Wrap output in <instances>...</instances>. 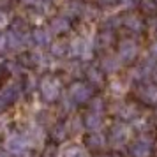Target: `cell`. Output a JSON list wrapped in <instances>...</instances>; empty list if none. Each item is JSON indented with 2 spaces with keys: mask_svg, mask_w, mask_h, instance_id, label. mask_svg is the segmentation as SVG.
I'll return each instance as SVG.
<instances>
[{
  "mask_svg": "<svg viewBox=\"0 0 157 157\" xmlns=\"http://www.w3.org/2000/svg\"><path fill=\"white\" fill-rule=\"evenodd\" d=\"M39 92L44 102H55L62 94V81L55 76H46L39 81Z\"/></svg>",
  "mask_w": 157,
  "mask_h": 157,
  "instance_id": "6da1fadb",
  "label": "cell"
},
{
  "mask_svg": "<svg viewBox=\"0 0 157 157\" xmlns=\"http://www.w3.org/2000/svg\"><path fill=\"white\" fill-rule=\"evenodd\" d=\"M69 97L76 104H85L94 97V88L88 81H74L69 86Z\"/></svg>",
  "mask_w": 157,
  "mask_h": 157,
  "instance_id": "7a4b0ae2",
  "label": "cell"
},
{
  "mask_svg": "<svg viewBox=\"0 0 157 157\" xmlns=\"http://www.w3.org/2000/svg\"><path fill=\"white\" fill-rule=\"evenodd\" d=\"M129 154L131 157H150L152 152H154V143H152V138H148L147 134L138 136L136 140L129 143Z\"/></svg>",
  "mask_w": 157,
  "mask_h": 157,
  "instance_id": "3957f363",
  "label": "cell"
},
{
  "mask_svg": "<svg viewBox=\"0 0 157 157\" xmlns=\"http://www.w3.org/2000/svg\"><path fill=\"white\" fill-rule=\"evenodd\" d=\"M117 57L120 58V62H132L136 60L138 57V44H136L134 39H131V37H124L118 41L117 44Z\"/></svg>",
  "mask_w": 157,
  "mask_h": 157,
  "instance_id": "277c9868",
  "label": "cell"
},
{
  "mask_svg": "<svg viewBox=\"0 0 157 157\" xmlns=\"http://www.w3.org/2000/svg\"><path fill=\"white\" fill-rule=\"evenodd\" d=\"M138 99L148 104V106L157 108V85L150 81H143L138 86Z\"/></svg>",
  "mask_w": 157,
  "mask_h": 157,
  "instance_id": "5b68a950",
  "label": "cell"
},
{
  "mask_svg": "<svg viewBox=\"0 0 157 157\" xmlns=\"http://www.w3.org/2000/svg\"><path fill=\"white\" fill-rule=\"evenodd\" d=\"M115 44V30L101 29L94 39V48L99 51H108Z\"/></svg>",
  "mask_w": 157,
  "mask_h": 157,
  "instance_id": "8992f818",
  "label": "cell"
},
{
  "mask_svg": "<svg viewBox=\"0 0 157 157\" xmlns=\"http://www.w3.org/2000/svg\"><path fill=\"white\" fill-rule=\"evenodd\" d=\"M120 20H122V27L127 29L131 34H141L143 29H145V21L138 14L125 13V14H120Z\"/></svg>",
  "mask_w": 157,
  "mask_h": 157,
  "instance_id": "52a82bcc",
  "label": "cell"
},
{
  "mask_svg": "<svg viewBox=\"0 0 157 157\" xmlns=\"http://www.w3.org/2000/svg\"><path fill=\"white\" fill-rule=\"evenodd\" d=\"M92 48L94 46H90L88 41L83 39V37H76V39H72V43H69V53H72L74 57H78V58L90 57Z\"/></svg>",
  "mask_w": 157,
  "mask_h": 157,
  "instance_id": "ba28073f",
  "label": "cell"
},
{
  "mask_svg": "<svg viewBox=\"0 0 157 157\" xmlns=\"http://www.w3.org/2000/svg\"><path fill=\"white\" fill-rule=\"evenodd\" d=\"M108 138L99 131H90L85 138V145L88 150H94V152H101V150L106 147Z\"/></svg>",
  "mask_w": 157,
  "mask_h": 157,
  "instance_id": "9c48e42d",
  "label": "cell"
},
{
  "mask_svg": "<svg viewBox=\"0 0 157 157\" xmlns=\"http://www.w3.org/2000/svg\"><path fill=\"white\" fill-rule=\"evenodd\" d=\"M69 30H71V20H69V16L57 14L50 20V32H53V34L62 36V34L69 32Z\"/></svg>",
  "mask_w": 157,
  "mask_h": 157,
  "instance_id": "30bf717a",
  "label": "cell"
},
{
  "mask_svg": "<svg viewBox=\"0 0 157 157\" xmlns=\"http://www.w3.org/2000/svg\"><path fill=\"white\" fill-rule=\"evenodd\" d=\"M127 138H129V131H127L124 122H118V124L111 125V131H109L108 140L113 143V147L115 145H124V143L127 141Z\"/></svg>",
  "mask_w": 157,
  "mask_h": 157,
  "instance_id": "8fae6325",
  "label": "cell"
},
{
  "mask_svg": "<svg viewBox=\"0 0 157 157\" xmlns=\"http://www.w3.org/2000/svg\"><path fill=\"white\" fill-rule=\"evenodd\" d=\"M25 43H27V34L16 32V30H9L7 36H6V46H7L11 51H20V50H23Z\"/></svg>",
  "mask_w": 157,
  "mask_h": 157,
  "instance_id": "7c38bea8",
  "label": "cell"
},
{
  "mask_svg": "<svg viewBox=\"0 0 157 157\" xmlns=\"http://www.w3.org/2000/svg\"><path fill=\"white\" fill-rule=\"evenodd\" d=\"M120 58L117 57L115 53H106V55H102L101 57V69L104 71V74H113L120 69Z\"/></svg>",
  "mask_w": 157,
  "mask_h": 157,
  "instance_id": "4fadbf2b",
  "label": "cell"
},
{
  "mask_svg": "<svg viewBox=\"0 0 157 157\" xmlns=\"http://www.w3.org/2000/svg\"><path fill=\"white\" fill-rule=\"evenodd\" d=\"M117 115L122 122H132L140 117V111H138V106L134 102H124L118 109H117Z\"/></svg>",
  "mask_w": 157,
  "mask_h": 157,
  "instance_id": "5bb4252c",
  "label": "cell"
},
{
  "mask_svg": "<svg viewBox=\"0 0 157 157\" xmlns=\"http://www.w3.org/2000/svg\"><path fill=\"white\" fill-rule=\"evenodd\" d=\"M85 78L92 86H101L104 83V71L99 65H88L85 69Z\"/></svg>",
  "mask_w": 157,
  "mask_h": 157,
  "instance_id": "9a60e30c",
  "label": "cell"
},
{
  "mask_svg": "<svg viewBox=\"0 0 157 157\" xmlns=\"http://www.w3.org/2000/svg\"><path fill=\"white\" fill-rule=\"evenodd\" d=\"M27 138L21 134H13L9 138L7 141H6V148L9 152H13V154H23L25 150H27Z\"/></svg>",
  "mask_w": 157,
  "mask_h": 157,
  "instance_id": "2e32d148",
  "label": "cell"
},
{
  "mask_svg": "<svg viewBox=\"0 0 157 157\" xmlns=\"http://www.w3.org/2000/svg\"><path fill=\"white\" fill-rule=\"evenodd\" d=\"M83 127L86 131H99L102 127V115L101 113H95V111H90L88 109V113L83 115Z\"/></svg>",
  "mask_w": 157,
  "mask_h": 157,
  "instance_id": "e0dca14e",
  "label": "cell"
},
{
  "mask_svg": "<svg viewBox=\"0 0 157 157\" xmlns=\"http://www.w3.org/2000/svg\"><path fill=\"white\" fill-rule=\"evenodd\" d=\"M32 43L36 44V46H50L51 44V32L50 30L43 29V27H37L34 29L32 32Z\"/></svg>",
  "mask_w": 157,
  "mask_h": 157,
  "instance_id": "ac0fdd59",
  "label": "cell"
},
{
  "mask_svg": "<svg viewBox=\"0 0 157 157\" xmlns=\"http://www.w3.org/2000/svg\"><path fill=\"white\" fill-rule=\"evenodd\" d=\"M20 92H21V86L16 85V83H7V85L2 86V90H0V94L4 95V99L7 101L9 104H13V102H16L20 99Z\"/></svg>",
  "mask_w": 157,
  "mask_h": 157,
  "instance_id": "d6986e66",
  "label": "cell"
},
{
  "mask_svg": "<svg viewBox=\"0 0 157 157\" xmlns=\"http://www.w3.org/2000/svg\"><path fill=\"white\" fill-rule=\"evenodd\" d=\"M50 136L51 140L55 143H62L67 140V136H69V129H67V124L64 122H58V124H53V127L50 131Z\"/></svg>",
  "mask_w": 157,
  "mask_h": 157,
  "instance_id": "ffe728a7",
  "label": "cell"
},
{
  "mask_svg": "<svg viewBox=\"0 0 157 157\" xmlns=\"http://www.w3.org/2000/svg\"><path fill=\"white\" fill-rule=\"evenodd\" d=\"M50 53L55 58H64L65 55H69V43L64 39H58L57 43H53L50 46Z\"/></svg>",
  "mask_w": 157,
  "mask_h": 157,
  "instance_id": "44dd1931",
  "label": "cell"
},
{
  "mask_svg": "<svg viewBox=\"0 0 157 157\" xmlns=\"http://www.w3.org/2000/svg\"><path fill=\"white\" fill-rule=\"evenodd\" d=\"M140 9L143 11V14L147 16H155L157 14V2L155 0H140Z\"/></svg>",
  "mask_w": 157,
  "mask_h": 157,
  "instance_id": "7402d4cb",
  "label": "cell"
},
{
  "mask_svg": "<svg viewBox=\"0 0 157 157\" xmlns=\"http://www.w3.org/2000/svg\"><path fill=\"white\" fill-rule=\"evenodd\" d=\"M37 86H39V81H37L36 76H34V74H27L25 79H23V85H21L23 90L27 94H34L37 90Z\"/></svg>",
  "mask_w": 157,
  "mask_h": 157,
  "instance_id": "603a6c76",
  "label": "cell"
},
{
  "mask_svg": "<svg viewBox=\"0 0 157 157\" xmlns=\"http://www.w3.org/2000/svg\"><path fill=\"white\" fill-rule=\"evenodd\" d=\"M62 157H88L86 150L79 145H72V147H67V148L62 152Z\"/></svg>",
  "mask_w": 157,
  "mask_h": 157,
  "instance_id": "cb8c5ba5",
  "label": "cell"
},
{
  "mask_svg": "<svg viewBox=\"0 0 157 157\" xmlns=\"http://www.w3.org/2000/svg\"><path fill=\"white\" fill-rule=\"evenodd\" d=\"M88 109L102 115L106 111V101L102 99V97H92V99L88 101Z\"/></svg>",
  "mask_w": 157,
  "mask_h": 157,
  "instance_id": "d4e9b609",
  "label": "cell"
},
{
  "mask_svg": "<svg viewBox=\"0 0 157 157\" xmlns=\"http://www.w3.org/2000/svg\"><path fill=\"white\" fill-rule=\"evenodd\" d=\"M118 27H122V20L120 16H109L102 21V27L101 29H108V30H117Z\"/></svg>",
  "mask_w": 157,
  "mask_h": 157,
  "instance_id": "484cf974",
  "label": "cell"
},
{
  "mask_svg": "<svg viewBox=\"0 0 157 157\" xmlns=\"http://www.w3.org/2000/svg\"><path fill=\"white\" fill-rule=\"evenodd\" d=\"M67 129H69V134H78L83 129V120L79 117H72L69 120V124H67Z\"/></svg>",
  "mask_w": 157,
  "mask_h": 157,
  "instance_id": "4316f807",
  "label": "cell"
},
{
  "mask_svg": "<svg viewBox=\"0 0 157 157\" xmlns=\"http://www.w3.org/2000/svg\"><path fill=\"white\" fill-rule=\"evenodd\" d=\"M4 69L9 72V74H18V72L23 69V65L20 60H7L6 64H4Z\"/></svg>",
  "mask_w": 157,
  "mask_h": 157,
  "instance_id": "83f0119b",
  "label": "cell"
},
{
  "mask_svg": "<svg viewBox=\"0 0 157 157\" xmlns=\"http://www.w3.org/2000/svg\"><path fill=\"white\" fill-rule=\"evenodd\" d=\"M11 30L21 32V34H27V32H29V23L25 21L23 18H16L14 21L11 23Z\"/></svg>",
  "mask_w": 157,
  "mask_h": 157,
  "instance_id": "f1b7e54d",
  "label": "cell"
},
{
  "mask_svg": "<svg viewBox=\"0 0 157 157\" xmlns=\"http://www.w3.org/2000/svg\"><path fill=\"white\" fill-rule=\"evenodd\" d=\"M43 157H58V148H57V145H44Z\"/></svg>",
  "mask_w": 157,
  "mask_h": 157,
  "instance_id": "f546056e",
  "label": "cell"
},
{
  "mask_svg": "<svg viewBox=\"0 0 157 157\" xmlns=\"http://www.w3.org/2000/svg\"><path fill=\"white\" fill-rule=\"evenodd\" d=\"M117 4H120V0H99V6L102 9H109V7H115Z\"/></svg>",
  "mask_w": 157,
  "mask_h": 157,
  "instance_id": "4dcf8cb0",
  "label": "cell"
},
{
  "mask_svg": "<svg viewBox=\"0 0 157 157\" xmlns=\"http://www.w3.org/2000/svg\"><path fill=\"white\" fill-rule=\"evenodd\" d=\"M48 117H50L48 111H39V113H37V120H39V124H41V125H46L48 120H50Z\"/></svg>",
  "mask_w": 157,
  "mask_h": 157,
  "instance_id": "1f68e13d",
  "label": "cell"
},
{
  "mask_svg": "<svg viewBox=\"0 0 157 157\" xmlns=\"http://www.w3.org/2000/svg\"><path fill=\"white\" fill-rule=\"evenodd\" d=\"M13 7V0H0V9L2 11H9Z\"/></svg>",
  "mask_w": 157,
  "mask_h": 157,
  "instance_id": "d6a6232c",
  "label": "cell"
},
{
  "mask_svg": "<svg viewBox=\"0 0 157 157\" xmlns=\"http://www.w3.org/2000/svg\"><path fill=\"white\" fill-rule=\"evenodd\" d=\"M9 106H11V104H9L7 101L4 99V95L0 94V113H2V111H6V109H7Z\"/></svg>",
  "mask_w": 157,
  "mask_h": 157,
  "instance_id": "836d02e7",
  "label": "cell"
},
{
  "mask_svg": "<svg viewBox=\"0 0 157 157\" xmlns=\"http://www.w3.org/2000/svg\"><path fill=\"white\" fill-rule=\"evenodd\" d=\"M150 57H154V58L157 60V41L152 44V46H150Z\"/></svg>",
  "mask_w": 157,
  "mask_h": 157,
  "instance_id": "e575fe53",
  "label": "cell"
},
{
  "mask_svg": "<svg viewBox=\"0 0 157 157\" xmlns=\"http://www.w3.org/2000/svg\"><path fill=\"white\" fill-rule=\"evenodd\" d=\"M20 2H21L23 6H34L37 0H20Z\"/></svg>",
  "mask_w": 157,
  "mask_h": 157,
  "instance_id": "d590c367",
  "label": "cell"
},
{
  "mask_svg": "<svg viewBox=\"0 0 157 157\" xmlns=\"http://www.w3.org/2000/svg\"><path fill=\"white\" fill-rule=\"evenodd\" d=\"M0 157H9V155L6 154V152H0Z\"/></svg>",
  "mask_w": 157,
  "mask_h": 157,
  "instance_id": "8d00e7d4",
  "label": "cell"
},
{
  "mask_svg": "<svg viewBox=\"0 0 157 157\" xmlns=\"http://www.w3.org/2000/svg\"><path fill=\"white\" fill-rule=\"evenodd\" d=\"M2 69H4V65L0 64V74H2Z\"/></svg>",
  "mask_w": 157,
  "mask_h": 157,
  "instance_id": "74e56055",
  "label": "cell"
},
{
  "mask_svg": "<svg viewBox=\"0 0 157 157\" xmlns=\"http://www.w3.org/2000/svg\"><path fill=\"white\" fill-rule=\"evenodd\" d=\"M154 79H157V71H155V74H154Z\"/></svg>",
  "mask_w": 157,
  "mask_h": 157,
  "instance_id": "f35d334b",
  "label": "cell"
},
{
  "mask_svg": "<svg viewBox=\"0 0 157 157\" xmlns=\"http://www.w3.org/2000/svg\"><path fill=\"white\" fill-rule=\"evenodd\" d=\"M97 157H109V155H97Z\"/></svg>",
  "mask_w": 157,
  "mask_h": 157,
  "instance_id": "ab89813d",
  "label": "cell"
},
{
  "mask_svg": "<svg viewBox=\"0 0 157 157\" xmlns=\"http://www.w3.org/2000/svg\"><path fill=\"white\" fill-rule=\"evenodd\" d=\"M109 157H122V155H109Z\"/></svg>",
  "mask_w": 157,
  "mask_h": 157,
  "instance_id": "60d3db41",
  "label": "cell"
},
{
  "mask_svg": "<svg viewBox=\"0 0 157 157\" xmlns=\"http://www.w3.org/2000/svg\"><path fill=\"white\" fill-rule=\"evenodd\" d=\"M0 21H2V13H0Z\"/></svg>",
  "mask_w": 157,
  "mask_h": 157,
  "instance_id": "b9f144b4",
  "label": "cell"
},
{
  "mask_svg": "<svg viewBox=\"0 0 157 157\" xmlns=\"http://www.w3.org/2000/svg\"><path fill=\"white\" fill-rule=\"evenodd\" d=\"M155 2H157V0H155Z\"/></svg>",
  "mask_w": 157,
  "mask_h": 157,
  "instance_id": "7bdbcfd3",
  "label": "cell"
}]
</instances>
